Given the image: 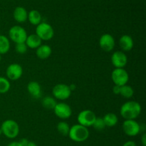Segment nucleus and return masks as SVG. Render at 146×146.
Instances as JSON below:
<instances>
[{"label":"nucleus","mask_w":146,"mask_h":146,"mask_svg":"<svg viewBox=\"0 0 146 146\" xmlns=\"http://www.w3.org/2000/svg\"><path fill=\"white\" fill-rule=\"evenodd\" d=\"M92 126L94 127V129H96V130H98V131H101V130H103L106 127L103 117H96V119L95 122H94Z\"/></svg>","instance_id":"26"},{"label":"nucleus","mask_w":146,"mask_h":146,"mask_svg":"<svg viewBox=\"0 0 146 146\" xmlns=\"http://www.w3.org/2000/svg\"><path fill=\"white\" fill-rule=\"evenodd\" d=\"M27 48H28V47H27L25 42H21L16 44V51H17V53H19L20 54H25L27 51Z\"/></svg>","instance_id":"27"},{"label":"nucleus","mask_w":146,"mask_h":146,"mask_svg":"<svg viewBox=\"0 0 146 146\" xmlns=\"http://www.w3.org/2000/svg\"><path fill=\"white\" fill-rule=\"evenodd\" d=\"M1 54H0V62H1Z\"/></svg>","instance_id":"36"},{"label":"nucleus","mask_w":146,"mask_h":146,"mask_svg":"<svg viewBox=\"0 0 146 146\" xmlns=\"http://www.w3.org/2000/svg\"><path fill=\"white\" fill-rule=\"evenodd\" d=\"M71 90L69 86L66 84L60 83L56 84L52 90V94L55 98L60 100H65L69 98L71 94Z\"/></svg>","instance_id":"8"},{"label":"nucleus","mask_w":146,"mask_h":146,"mask_svg":"<svg viewBox=\"0 0 146 146\" xmlns=\"http://www.w3.org/2000/svg\"><path fill=\"white\" fill-rule=\"evenodd\" d=\"M115 39L113 38L111 34H104L100 37L99 39V45L100 47L104 51L109 52L113 50L115 47Z\"/></svg>","instance_id":"11"},{"label":"nucleus","mask_w":146,"mask_h":146,"mask_svg":"<svg viewBox=\"0 0 146 146\" xmlns=\"http://www.w3.org/2000/svg\"><path fill=\"white\" fill-rule=\"evenodd\" d=\"M7 78L10 80H17L22 76L23 69L20 64L14 63L8 66L6 70Z\"/></svg>","instance_id":"13"},{"label":"nucleus","mask_w":146,"mask_h":146,"mask_svg":"<svg viewBox=\"0 0 146 146\" xmlns=\"http://www.w3.org/2000/svg\"><path fill=\"white\" fill-rule=\"evenodd\" d=\"M119 45L123 52L131 51L134 45L133 40L131 36L128 34H124L120 38Z\"/></svg>","instance_id":"14"},{"label":"nucleus","mask_w":146,"mask_h":146,"mask_svg":"<svg viewBox=\"0 0 146 146\" xmlns=\"http://www.w3.org/2000/svg\"><path fill=\"white\" fill-rule=\"evenodd\" d=\"M111 62L115 68H123L128 62V57L123 51H116L111 56Z\"/></svg>","instance_id":"12"},{"label":"nucleus","mask_w":146,"mask_h":146,"mask_svg":"<svg viewBox=\"0 0 146 146\" xmlns=\"http://www.w3.org/2000/svg\"><path fill=\"white\" fill-rule=\"evenodd\" d=\"M29 93L34 98H39L41 96V87L39 83L36 81L29 82L27 84Z\"/></svg>","instance_id":"16"},{"label":"nucleus","mask_w":146,"mask_h":146,"mask_svg":"<svg viewBox=\"0 0 146 146\" xmlns=\"http://www.w3.org/2000/svg\"><path fill=\"white\" fill-rule=\"evenodd\" d=\"M1 134H2V131H1V127H0V136H1Z\"/></svg>","instance_id":"35"},{"label":"nucleus","mask_w":146,"mask_h":146,"mask_svg":"<svg viewBox=\"0 0 146 146\" xmlns=\"http://www.w3.org/2000/svg\"><path fill=\"white\" fill-rule=\"evenodd\" d=\"M27 19L29 21V22L31 24L37 26L41 22L42 17H41L39 11H38L37 10L33 9L31 10L29 12H28V19Z\"/></svg>","instance_id":"19"},{"label":"nucleus","mask_w":146,"mask_h":146,"mask_svg":"<svg viewBox=\"0 0 146 146\" xmlns=\"http://www.w3.org/2000/svg\"><path fill=\"white\" fill-rule=\"evenodd\" d=\"M11 87L10 82L8 79L4 77H0V93L4 94L7 92Z\"/></svg>","instance_id":"25"},{"label":"nucleus","mask_w":146,"mask_h":146,"mask_svg":"<svg viewBox=\"0 0 146 146\" xmlns=\"http://www.w3.org/2000/svg\"><path fill=\"white\" fill-rule=\"evenodd\" d=\"M27 31L21 26L15 25L11 27L9 31V39L16 44L21 42H25L27 37Z\"/></svg>","instance_id":"5"},{"label":"nucleus","mask_w":146,"mask_h":146,"mask_svg":"<svg viewBox=\"0 0 146 146\" xmlns=\"http://www.w3.org/2000/svg\"><path fill=\"white\" fill-rule=\"evenodd\" d=\"M14 19L19 23H24L28 19V11L24 7H17L13 13Z\"/></svg>","instance_id":"15"},{"label":"nucleus","mask_w":146,"mask_h":146,"mask_svg":"<svg viewBox=\"0 0 146 146\" xmlns=\"http://www.w3.org/2000/svg\"><path fill=\"white\" fill-rule=\"evenodd\" d=\"M57 130L63 136H67L68 135V133H69L70 126L66 122L61 121L57 125Z\"/></svg>","instance_id":"24"},{"label":"nucleus","mask_w":146,"mask_h":146,"mask_svg":"<svg viewBox=\"0 0 146 146\" xmlns=\"http://www.w3.org/2000/svg\"><path fill=\"white\" fill-rule=\"evenodd\" d=\"M54 111L57 117L63 120L69 118L72 115L71 107L65 102L56 103L54 108Z\"/></svg>","instance_id":"10"},{"label":"nucleus","mask_w":146,"mask_h":146,"mask_svg":"<svg viewBox=\"0 0 146 146\" xmlns=\"http://www.w3.org/2000/svg\"><path fill=\"white\" fill-rule=\"evenodd\" d=\"M120 91H121V86L114 85L113 87V92L115 94H120Z\"/></svg>","instance_id":"28"},{"label":"nucleus","mask_w":146,"mask_h":146,"mask_svg":"<svg viewBox=\"0 0 146 146\" xmlns=\"http://www.w3.org/2000/svg\"><path fill=\"white\" fill-rule=\"evenodd\" d=\"M28 142H29V140H27V138H21V140H19V143H21V145L22 146H25L28 143Z\"/></svg>","instance_id":"31"},{"label":"nucleus","mask_w":146,"mask_h":146,"mask_svg":"<svg viewBox=\"0 0 146 146\" xmlns=\"http://www.w3.org/2000/svg\"><path fill=\"white\" fill-rule=\"evenodd\" d=\"M10 49V42L7 37L0 35V54H4L9 52Z\"/></svg>","instance_id":"21"},{"label":"nucleus","mask_w":146,"mask_h":146,"mask_svg":"<svg viewBox=\"0 0 146 146\" xmlns=\"http://www.w3.org/2000/svg\"><path fill=\"white\" fill-rule=\"evenodd\" d=\"M96 117L95 113L92 110H84L80 112L77 117V120H78V124L88 127L93 125Z\"/></svg>","instance_id":"7"},{"label":"nucleus","mask_w":146,"mask_h":146,"mask_svg":"<svg viewBox=\"0 0 146 146\" xmlns=\"http://www.w3.org/2000/svg\"><path fill=\"white\" fill-rule=\"evenodd\" d=\"M123 146H137V145L134 141L129 140V141L125 142V143L123 145Z\"/></svg>","instance_id":"29"},{"label":"nucleus","mask_w":146,"mask_h":146,"mask_svg":"<svg viewBox=\"0 0 146 146\" xmlns=\"http://www.w3.org/2000/svg\"><path fill=\"white\" fill-rule=\"evenodd\" d=\"M25 43L27 47L29 48L36 49L42 44V40L36 34H32L27 36Z\"/></svg>","instance_id":"18"},{"label":"nucleus","mask_w":146,"mask_h":146,"mask_svg":"<svg viewBox=\"0 0 146 146\" xmlns=\"http://www.w3.org/2000/svg\"><path fill=\"white\" fill-rule=\"evenodd\" d=\"M41 103L44 108L47 110H54L57 102L54 97H51V96H45L43 98Z\"/></svg>","instance_id":"22"},{"label":"nucleus","mask_w":146,"mask_h":146,"mask_svg":"<svg viewBox=\"0 0 146 146\" xmlns=\"http://www.w3.org/2000/svg\"><path fill=\"white\" fill-rule=\"evenodd\" d=\"M111 79L115 85L123 86L129 80V74L123 68H115L111 74Z\"/></svg>","instance_id":"6"},{"label":"nucleus","mask_w":146,"mask_h":146,"mask_svg":"<svg viewBox=\"0 0 146 146\" xmlns=\"http://www.w3.org/2000/svg\"><path fill=\"white\" fill-rule=\"evenodd\" d=\"M7 146H22L21 143H19V141H13L11 142L10 143H9V145Z\"/></svg>","instance_id":"30"},{"label":"nucleus","mask_w":146,"mask_h":146,"mask_svg":"<svg viewBox=\"0 0 146 146\" xmlns=\"http://www.w3.org/2000/svg\"><path fill=\"white\" fill-rule=\"evenodd\" d=\"M36 54L37 57L41 60H45V59L48 58L51 56L52 50L50 46L47 44H41L38 48L36 49Z\"/></svg>","instance_id":"17"},{"label":"nucleus","mask_w":146,"mask_h":146,"mask_svg":"<svg viewBox=\"0 0 146 146\" xmlns=\"http://www.w3.org/2000/svg\"><path fill=\"white\" fill-rule=\"evenodd\" d=\"M36 34L44 41L51 40L54 35V30L51 25L46 22H41L36 26Z\"/></svg>","instance_id":"4"},{"label":"nucleus","mask_w":146,"mask_h":146,"mask_svg":"<svg viewBox=\"0 0 146 146\" xmlns=\"http://www.w3.org/2000/svg\"><path fill=\"white\" fill-rule=\"evenodd\" d=\"M120 94L125 98H131L133 96L134 90L133 87L130 85H128L127 84H124V85L121 86Z\"/></svg>","instance_id":"23"},{"label":"nucleus","mask_w":146,"mask_h":146,"mask_svg":"<svg viewBox=\"0 0 146 146\" xmlns=\"http://www.w3.org/2000/svg\"><path fill=\"white\" fill-rule=\"evenodd\" d=\"M2 134L9 139H14L19 133V126L18 123L13 120H6L1 125Z\"/></svg>","instance_id":"3"},{"label":"nucleus","mask_w":146,"mask_h":146,"mask_svg":"<svg viewBox=\"0 0 146 146\" xmlns=\"http://www.w3.org/2000/svg\"><path fill=\"white\" fill-rule=\"evenodd\" d=\"M141 141H142L143 146H146V134L144 133L142 136V138H141Z\"/></svg>","instance_id":"32"},{"label":"nucleus","mask_w":146,"mask_h":146,"mask_svg":"<svg viewBox=\"0 0 146 146\" xmlns=\"http://www.w3.org/2000/svg\"><path fill=\"white\" fill-rule=\"evenodd\" d=\"M89 130L88 127L83 126L80 124L74 125L72 127H70L68 137L73 141L81 143L86 141L89 137Z\"/></svg>","instance_id":"2"},{"label":"nucleus","mask_w":146,"mask_h":146,"mask_svg":"<svg viewBox=\"0 0 146 146\" xmlns=\"http://www.w3.org/2000/svg\"><path fill=\"white\" fill-rule=\"evenodd\" d=\"M25 146H37V145H36V143H34V142L29 141V140L28 143H27V144Z\"/></svg>","instance_id":"33"},{"label":"nucleus","mask_w":146,"mask_h":146,"mask_svg":"<svg viewBox=\"0 0 146 146\" xmlns=\"http://www.w3.org/2000/svg\"><path fill=\"white\" fill-rule=\"evenodd\" d=\"M122 127L125 134L131 137L136 136L141 131V125L135 120H125Z\"/></svg>","instance_id":"9"},{"label":"nucleus","mask_w":146,"mask_h":146,"mask_svg":"<svg viewBox=\"0 0 146 146\" xmlns=\"http://www.w3.org/2000/svg\"><path fill=\"white\" fill-rule=\"evenodd\" d=\"M141 110V104L138 102L131 100L121 106L120 113L125 120H135L140 115Z\"/></svg>","instance_id":"1"},{"label":"nucleus","mask_w":146,"mask_h":146,"mask_svg":"<svg viewBox=\"0 0 146 146\" xmlns=\"http://www.w3.org/2000/svg\"><path fill=\"white\" fill-rule=\"evenodd\" d=\"M68 86H69L70 90H71V91H74V90L76 89V85L74 84H71V85H68Z\"/></svg>","instance_id":"34"},{"label":"nucleus","mask_w":146,"mask_h":146,"mask_svg":"<svg viewBox=\"0 0 146 146\" xmlns=\"http://www.w3.org/2000/svg\"><path fill=\"white\" fill-rule=\"evenodd\" d=\"M103 119H104L106 126L107 127H113V126L116 125L118 122V116L115 113H107L106 115H104Z\"/></svg>","instance_id":"20"}]
</instances>
